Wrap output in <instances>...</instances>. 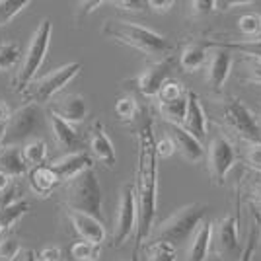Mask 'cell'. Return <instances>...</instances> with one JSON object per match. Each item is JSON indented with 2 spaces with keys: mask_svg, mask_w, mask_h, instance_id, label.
<instances>
[{
  "mask_svg": "<svg viewBox=\"0 0 261 261\" xmlns=\"http://www.w3.org/2000/svg\"><path fill=\"white\" fill-rule=\"evenodd\" d=\"M154 127L152 121H144L139 129V164L135 179V201H137V246L135 261L144 240L152 234L158 201V158L154 152Z\"/></svg>",
  "mask_w": 261,
  "mask_h": 261,
  "instance_id": "obj_1",
  "label": "cell"
},
{
  "mask_svg": "<svg viewBox=\"0 0 261 261\" xmlns=\"http://www.w3.org/2000/svg\"><path fill=\"white\" fill-rule=\"evenodd\" d=\"M101 33L117 43L129 45L133 49L146 55H160L170 49V43L162 33L139 25V23L123 22V20L106 22V25L101 28Z\"/></svg>",
  "mask_w": 261,
  "mask_h": 261,
  "instance_id": "obj_2",
  "label": "cell"
},
{
  "mask_svg": "<svg viewBox=\"0 0 261 261\" xmlns=\"http://www.w3.org/2000/svg\"><path fill=\"white\" fill-rule=\"evenodd\" d=\"M65 205L68 211L84 213L90 217L101 220L103 217V199L99 187L98 175L94 170H86L80 175L66 181L65 187Z\"/></svg>",
  "mask_w": 261,
  "mask_h": 261,
  "instance_id": "obj_3",
  "label": "cell"
},
{
  "mask_svg": "<svg viewBox=\"0 0 261 261\" xmlns=\"http://www.w3.org/2000/svg\"><path fill=\"white\" fill-rule=\"evenodd\" d=\"M208 213V207L203 203H189L185 207L177 208L170 218H166L162 224L156 228L152 236V244L156 242H166L172 246H179L181 242L193 236L197 226L205 220Z\"/></svg>",
  "mask_w": 261,
  "mask_h": 261,
  "instance_id": "obj_4",
  "label": "cell"
},
{
  "mask_svg": "<svg viewBox=\"0 0 261 261\" xmlns=\"http://www.w3.org/2000/svg\"><path fill=\"white\" fill-rule=\"evenodd\" d=\"M51 35H53V23L49 18H43L37 30L33 32L28 51L23 55L22 66L18 70V74L14 78V92L22 94L25 88L30 86V82H33V76L37 74V70L43 65L47 51H49V43H51Z\"/></svg>",
  "mask_w": 261,
  "mask_h": 261,
  "instance_id": "obj_5",
  "label": "cell"
},
{
  "mask_svg": "<svg viewBox=\"0 0 261 261\" xmlns=\"http://www.w3.org/2000/svg\"><path fill=\"white\" fill-rule=\"evenodd\" d=\"M80 70H82L80 63H68V65L59 66V68L51 70L49 74L30 82V86L23 90L22 96L28 103L43 106L47 101H51L68 82H72L80 74Z\"/></svg>",
  "mask_w": 261,
  "mask_h": 261,
  "instance_id": "obj_6",
  "label": "cell"
},
{
  "mask_svg": "<svg viewBox=\"0 0 261 261\" xmlns=\"http://www.w3.org/2000/svg\"><path fill=\"white\" fill-rule=\"evenodd\" d=\"M41 125H43L41 108L35 103H25L10 115V119L6 123V130H4L2 146H20L23 142L32 141L39 133Z\"/></svg>",
  "mask_w": 261,
  "mask_h": 261,
  "instance_id": "obj_7",
  "label": "cell"
},
{
  "mask_svg": "<svg viewBox=\"0 0 261 261\" xmlns=\"http://www.w3.org/2000/svg\"><path fill=\"white\" fill-rule=\"evenodd\" d=\"M222 117H224V123L238 135L240 139L251 142V144H261L259 123L242 99L230 98L222 108Z\"/></svg>",
  "mask_w": 261,
  "mask_h": 261,
  "instance_id": "obj_8",
  "label": "cell"
},
{
  "mask_svg": "<svg viewBox=\"0 0 261 261\" xmlns=\"http://www.w3.org/2000/svg\"><path fill=\"white\" fill-rule=\"evenodd\" d=\"M137 232V201H135V185L125 184L121 187L117 217L113 226V246L121 248L130 236Z\"/></svg>",
  "mask_w": 261,
  "mask_h": 261,
  "instance_id": "obj_9",
  "label": "cell"
},
{
  "mask_svg": "<svg viewBox=\"0 0 261 261\" xmlns=\"http://www.w3.org/2000/svg\"><path fill=\"white\" fill-rule=\"evenodd\" d=\"M236 160H238V154H236L234 144L222 135L215 137L211 142V148H208V170H211L215 184L224 185V179L230 170L234 168Z\"/></svg>",
  "mask_w": 261,
  "mask_h": 261,
  "instance_id": "obj_10",
  "label": "cell"
},
{
  "mask_svg": "<svg viewBox=\"0 0 261 261\" xmlns=\"http://www.w3.org/2000/svg\"><path fill=\"white\" fill-rule=\"evenodd\" d=\"M16 184H10L4 193H0V238L10 230L22 217L30 213V203L22 199Z\"/></svg>",
  "mask_w": 261,
  "mask_h": 261,
  "instance_id": "obj_11",
  "label": "cell"
},
{
  "mask_svg": "<svg viewBox=\"0 0 261 261\" xmlns=\"http://www.w3.org/2000/svg\"><path fill=\"white\" fill-rule=\"evenodd\" d=\"M170 74H172V59L152 63L137 76V88L144 98H156L162 86L168 82Z\"/></svg>",
  "mask_w": 261,
  "mask_h": 261,
  "instance_id": "obj_12",
  "label": "cell"
},
{
  "mask_svg": "<svg viewBox=\"0 0 261 261\" xmlns=\"http://www.w3.org/2000/svg\"><path fill=\"white\" fill-rule=\"evenodd\" d=\"M94 158L84 150H76V152H68L63 158H57L55 162L49 164L51 172L57 175L59 181H70L72 177L80 175L86 170H92Z\"/></svg>",
  "mask_w": 261,
  "mask_h": 261,
  "instance_id": "obj_13",
  "label": "cell"
},
{
  "mask_svg": "<svg viewBox=\"0 0 261 261\" xmlns=\"http://www.w3.org/2000/svg\"><path fill=\"white\" fill-rule=\"evenodd\" d=\"M49 113L63 119L68 125H78L88 117V101L80 94H68L49 106Z\"/></svg>",
  "mask_w": 261,
  "mask_h": 261,
  "instance_id": "obj_14",
  "label": "cell"
},
{
  "mask_svg": "<svg viewBox=\"0 0 261 261\" xmlns=\"http://www.w3.org/2000/svg\"><path fill=\"white\" fill-rule=\"evenodd\" d=\"M168 137H170L175 150L181 154L187 162L199 164L207 156L205 148H203V142H199L193 135H189L179 125H168Z\"/></svg>",
  "mask_w": 261,
  "mask_h": 261,
  "instance_id": "obj_15",
  "label": "cell"
},
{
  "mask_svg": "<svg viewBox=\"0 0 261 261\" xmlns=\"http://www.w3.org/2000/svg\"><path fill=\"white\" fill-rule=\"evenodd\" d=\"M68 220H70L74 232L82 238V242H90L94 246H101L106 242V238H108L106 226L98 218L84 215V213H76V211H68Z\"/></svg>",
  "mask_w": 261,
  "mask_h": 261,
  "instance_id": "obj_16",
  "label": "cell"
},
{
  "mask_svg": "<svg viewBox=\"0 0 261 261\" xmlns=\"http://www.w3.org/2000/svg\"><path fill=\"white\" fill-rule=\"evenodd\" d=\"M185 98H187V111H185V119L181 127L189 135H193L199 142H203L207 137V113H205L203 103L195 92H187Z\"/></svg>",
  "mask_w": 261,
  "mask_h": 261,
  "instance_id": "obj_17",
  "label": "cell"
},
{
  "mask_svg": "<svg viewBox=\"0 0 261 261\" xmlns=\"http://www.w3.org/2000/svg\"><path fill=\"white\" fill-rule=\"evenodd\" d=\"M90 156L96 158L98 162L106 164L108 168H113L115 162H117V154H115V146L111 139L108 137V133L103 129L101 123H96L92 127V133H90Z\"/></svg>",
  "mask_w": 261,
  "mask_h": 261,
  "instance_id": "obj_18",
  "label": "cell"
},
{
  "mask_svg": "<svg viewBox=\"0 0 261 261\" xmlns=\"http://www.w3.org/2000/svg\"><path fill=\"white\" fill-rule=\"evenodd\" d=\"M232 65H234L232 53L226 51V49H217L215 53L211 55V61H208V66H207L208 86L218 92L220 88L224 86V82L228 80Z\"/></svg>",
  "mask_w": 261,
  "mask_h": 261,
  "instance_id": "obj_19",
  "label": "cell"
},
{
  "mask_svg": "<svg viewBox=\"0 0 261 261\" xmlns=\"http://www.w3.org/2000/svg\"><path fill=\"white\" fill-rule=\"evenodd\" d=\"M238 213H230L228 217H224L217 224V232L215 234V242L220 253H232L238 250L240 236H238Z\"/></svg>",
  "mask_w": 261,
  "mask_h": 261,
  "instance_id": "obj_20",
  "label": "cell"
},
{
  "mask_svg": "<svg viewBox=\"0 0 261 261\" xmlns=\"http://www.w3.org/2000/svg\"><path fill=\"white\" fill-rule=\"evenodd\" d=\"M213 232H215V224L211 220H203L197 226V230L193 232V238L189 242L185 261H207L211 244H213Z\"/></svg>",
  "mask_w": 261,
  "mask_h": 261,
  "instance_id": "obj_21",
  "label": "cell"
},
{
  "mask_svg": "<svg viewBox=\"0 0 261 261\" xmlns=\"http://www.w3.org/2000/svg\"><path fill=\"white\" fill-rule=\"evenodd\" d=\"M47 117H49V127H51L55 142H57L63 150H66V154L76 152L78 146H80V137H78L76 129H74L72 125L65 123L63 119L55 117L53 113H47Z\"/></svg>",
  "mask_w": 261,
  "mask_h": 261,
  "instance_id": "obj_22",
  "label": "cell"
},
{
  "mask_svg": "<svg viewBox=\"0 0 261 261\" xmlns=\"http://www.w3.org/2000/svg\"><path fill=\"white\" fill-rule=\"evenodd\" d=\"M0 172L10 179L28 174V166L22 160L20 146H0Z\"/></svg>",
  "mask_w": 261,
  "mask_h": 261,
  "instance_id": "obj_23",
  "label": "cell"
},
{
  "mask_svg": "<svg viewBox=\"0 0 261 261\" xmlns=\"http://www.w3.org/2000/svg\"><path fill=\"white\" fill-rule=\"evenodd\" d=\"M61 184L57 179V175L51 172L49 166H37L30 172V187H32L33 195L37 197H49L53 193V189Z\"/></svg>",
  "mask_w": 261,
  "mask_h": 261,
  "instance_id": "obj_24",
  "label": "cell"
},
{
  "mask_svg": "<svg viewBox=\"0 0 261 261\" xmlns=\"http://www.w3.org/2000/svg\"><path fill=\"white\" fill-rule=\"evenodd\" d=\"M208 55H207V45L203 43H191L187 45L181 55H179V66L185 72H195L199 68L207 65Z\"/></svg>",
  "mask_w": 261,
  "mask_h": 261,
  "instance_id": "obj_25",
  "label": "cell"
},
{
  "mask_svg": "<svg viewBox=\"0 0 261 261\" xmlns=\"http://www.w3.org/2000/svg\"><path fill=\"white\" fill-rule=\"evenodd\" d=\"M20 150H22V160L28 166V170L43 166L47 160V144L43 139H32V141L23 142Z\"/></svg>",
  "mask_w": 261,
  "mask_h": 261,
  "instance_id": "obj_26",
  "label": "cell"
},
{
  "mask_svg": "<svg viewBox=\"0 0 261 261\" xmlns=\"http://www.w3.org/2000/svg\"><path fill=\"white\" fill-rule=\"evenodd\" d=\"M187 94V92H185ZM158 109L162 113V117L166 119L168 125H179L185 119V111H187V98H179L175 101H158Z\"/></svg>",
  "mask_w": 261,
  "mask_h": 261,
  "instance_id": "obj_27",
  "label": "cell"
},
{
  "mask_svg": "<svg viewBox=\"0 0 261 261\" xmlns=\"http://www.w3.org/2000/svg\"><path fill=\"white\" fill-rule=\"evenodd\" d=\"M203 45H217L218 49H236L242 55H250L261 59V39H246V41H207Z\"/></svg>",
  "mask_w": 261,
  "mask_h": 261,
  "instance_id": "obj_28",
  "label": "cell"
},
{
  "mask_svg": "<svg viewBox=\"0 0 261 261\" xmlns=\"http://www.w3.org/2000/svg\"><path fill=\"white\" fill-rule=\"evenodd\" d=\"M238 30L248 39H257V37H261V14H257V12L242 14L238 18Z\"/></svg>",
  "mask_w": 261,
  "mask_h": 261,
  "instance_id": "obj_29",
  "label": "cell"
},
{
  "mask_svg": "<svg viewBox=\"0 0 261 261\" xmlns=\"http://www.w3.org/2000/svg\"><path fill=\"white\" fill-rule=\"evenodd\" d=\"M22 49L18 43H2L0 45V72H8L20 63Z\"/></svg>",
  "mask_w": 261,
  "mask_h": 261,
  "instance_id": "obj_30",
  "label": "cell"
},
{
  "mask_svg": "<svg viewBox=\"0 0 261 261\" xmlns=\"http://www.w3.org/2000/svg\"><path fill=\"white\" fill-rule=\"evenodd\" d=\"M28 6H30V0H0V28L10 23Z\"/></svg>",
  "mask_w": 261,
  "mask_h": 261,
  "instance_id": "obj_31",
  "label": "cell"
},
{
  "mask_svg": "<svg viewBox=\"0 0 261 261\" xmlns=\"http://www.w3.org/2000/svg\"><path fill=\"white\" fill-rule=\"evenodd\" d=\"M70 255L74 261H98L99 246H94L90 242H76L70 248Z\"/></svg>",
  "mask_w": 261,
  "mask_h": 261,
  "instance_id": "obj_32",
  "label": "cell"
},
{
  "mask_svg": "<svg viewBox=\"0 0 261 261\" xmlns=\"http://www.w3.org/2000/svg\"><path fill=\"white\" fill-rule=\"evenodd\" d=\"M139 113V106L133 96H123L115 101V115L121 121H133Z\"/></svg>",
  "mask_w": 261,
  "mask_h": 261,
  "instance_id": "obj_33",
  "label": "cell"
},
{
  "mask_svg": "<svg viewBox=\"0 0 261 261\" xmlns=\"http://www.w3.org/2000/svg\"><path fill=\"white\" fill-rule=\"evenodd\" d=\"M22 251V244L16 236L0 238V261H14Z\"/></svg>",
  "mask_w": 261,
  "mask_h": 261,
  "instance_id": "obj_34",
  "label": "cell"
},
{
  "mask_svg": "<svg viewBox=\"0 0 261 261\" xmlns=\"http://www.w3.org/2000/svg\"><path fill=\"white\" fill-rule=\"evenodd\" d=\"M177 251L175 246L166 242H156L150 246V261H175Z\"/></svg>",
  "mask_w": 261,
  "mask_h": 261,
  "instance_id": "obj_35",
  "label": "cell"
},
{
  "mask_svg": "<svg viewBox=\"0 0 261 261\" xmlns=\"http://www.w3.org/2000/svg\"><path fill=\"white\" fill-rule=\"evenodd\" d=\"M184 96H185L184 86H181L179 82H172V80H168V82L162 86V90L158 92V96H156V98L160 99V101H175V99L184 98Z\"/></svg>",
  "mask_w": 261,
  "mask_h": 261,
  "instance_id": "obj_36",
  "label": "cell"
},
{
  "mask_svg": "<svg viewBox=\"0 0 261 261\" xmlns=\"http://www.w3.org/2000/svg\"><path fill=\"white\" fill-rule=\"evenodd\" d=\"M255 246H257V228L253 226V228L250 230V234H248V242H246L244 250H242V253H240L238 261L253 259V255H255Z\"/></svg>",
  "mask_w": 261,
  "mask_h": 261,
  "instance_id": "obj_37",
  "label": "cell"
},
{
  "mask_svg": "<svg viewBox=\"0 0 261 261\" xmlns=\"http://www.w3.org/2000/svg\"><path fill=\"white\" fill-rule=\"evenodd\" d=\"M154 152H156V158H170L175 152L174 144H172L168 135L162 137L160 141H154Z\"/></svg>",
  "mask_w": 261,
  "mask_h": 261,
  "instance_id": "obj_38",
  "label": "cell"
},
{
  "mask_svg": "<svg viewBox=\"0 0 261 261\" xmlns=\"http://www.w3.org/2000/svg\"><path fill=\"white\" fill-rule=\"evenodd\" d=\"M113 6H117L119 10L125 12H146L148 10V4L144 0H115L111 2Z\"/></svg>",
  "mask_w": 261,
  "mask_h": 261,
  "instance_id": "obj_39",
  "label": "cell"
},
{
  "mask_svg": "<svg viewBox=\"0 0 261 261\" xmlns=\"http://www.w3.org/2000/svg\"><path fill=\"white\" fill-rule=\"evenodd\" d=\"M246 63H248V68H250V80L255 82V84H261V59L246 55Z\"/></svg>",
  "mask_w": 261,
  "mask_h": 261,
  "instance_id": "obj_40",
  "label": "cell"
},
{
  "mask_svg": "<svg viewBox=\"0 0 261 261\" xmlns=\"http://www.w3.org/2000/svg\"><path fill=\"white\" fill-rule=\"evenodd\" d=\"M191 12L195 16H201V14H211L215 10V0H193L191 4Z\"/></svg>",
  "mask_w": 261,
  "mask_h": 261,
  "instance_id": "obj_41",
  "label": "cell"
},
{
  "mask_svg": "<svg viewBox=\"0 0 261 261\" xmlns=\"http://www.w3.org/2000/svg\"><path fill=\"white\" fill-rule=\"evenodd\" d=\"M148 10L156 12V14H168L175 6L174 0H148Z\"/></svg>",
  "mask_w": 261,
  "mask_h": 261,
  "instance_id": "obj_42",
  "label": "cell"
},
{
  "mask_svg": "<svg viewBox=\"0 0 261 261\" xmlns=\"http://www.w3.org/2000/svg\"><path fill=\"white\" fill-rule=\"evenodd\" d=\"M101 4H106V2H103V0H88V2H80V4H78V20L84 18V16H88V14H92V12H96Z\"/></svg>",
  "mask_w": 261,
  "mask_h": 261,
  "instance_id": "obj_43",
  "label": "cell"
},
{
  "mask_svg": "<svg viewBox=\"0 0 261 261\" xmlns=\"http://www.w3.org/2000/svg\"><path fill=\"white\" fill-rule=\"evenodd\" d=\"M248 162L251 168H255L257 172H261V144H253L248 152Z\"/></svg>",
  "mask_w": 261,
  "mask_h": 261,
  "instance_id": "obj_44",
  "label": "cell"
},
{
  "mask_svg": "<svg viewBox=\"0 0 261 261\" xmlns=\"http://www.w3.org/2000/svg\"><path fill=\"white\" fill-rule=\"evenodd\" d=\"M37 259H45V261H61L63 259V253L59 248H55V246H49V248H45L41 253H39V257Z\"/></svg>",
  "mask_w": 261,
  "mask_h": 261,
  "instance_id": "obj_45",
  "label": "cell"
},
{
  "mask_svg": "<svg viewBox=\"0 0 261 261\" xmlns=\"http://www.w3.org/2000/svg\"><path fill=\"white\" fill-rule=\"evenodd\" d=\"M253 4L251 0H232V2H215V10L226 12L230 8H236V6H250Z\"/></svg>",
  "mask_w": 261,
  "mask_h": 261,
  "instance_id": "obj_46",
  "label": "cell"
},
{
  "mask_svg": "<svg viewBox=\"0 0 261 261\" xmlns=\"http://www.w3.org/2000/svg\"><path fill=\"white\" fill-rule=\"evenodd\" d=\"M12 111L8 108V103L4 101V99H0V125H6L8 119H10Z\"/></svg>",
  "mask_w": 261,
  "mask_h": 261,
  "instance_id": "obj_47",
  "label": "cell"
},
{
  "mask_svg": "<svg viewBox=\"0 0 261 261\" xmlns=\"http://www.w3.org/2000/svg\"><path fill=\"white\" fill-rule=\"evenodd\" d=\"M251 217H253V222H255V228L261 234V211H257L253 205H251Z\"/></svg>",
  "mask_w": 261,
  "mask_h": 261,
  "instance_id": "obj_48",
  "label": "cell"
},
{
  "mask_svg": "<svg viewBox=\"0 0 261 261\" xmlns=\"http://www.w3.org/2000/svg\"><path fill=\"white\" fill-rule=\"evenodd\" d=\"M10 184H12L10 177H8L6 174H2V172H0V193H4V191L8 189V185H10Z\"/></svg>",
  "mask_w": 261,
  "mask_h": 261,
  "instance_id": "obj_49",
  "label": "cell"
},
{
  "mask_svg": "<svg viewBox=\"0 0 261 261\" xmlns=\"http://www.w3.org/2000/svg\"><path fill=\"white\" fill-rule=\"evenodd\" d=\"M253 197H255V201L261 205V179L253 184Z\"/></svg>",
  "mask_w": 261,
  "mask_h": 261,
  "instance_id": "obj_50",
  "label": "cell"
},
{
  "mask_svg": "<svg viewBox=\"0 0 261 261\" xmlns=\"http://www.w3.org/2000/svg\"><path fill=\"white\" fill-rule=\"evenodd\" d=\"M35 257H37V255H35V253L30 250V251H25V255H23V261H35Z\"/></svg>",
  "mask_w": 261,
  "mask_h": 261,
  "instance_id": "obj_51",
  "label": "cell"
},
{
  "mask_svg": "<svg viewBox=\"0 0 261 261\" xmlns=\"http://www.w3.org/2000/svg\"><path fill=\"white\" fill-rule=\"evenodd\" d=\"M4 130H6V125H0V146L4 142Z\"/></svg>",
  "mask_w": 261,
  "mask_h": 261,
  "instance_id": "obj_52",
  "label": "cell"
},
{
  "mask_svg": "<svg viewBox=\"0 0 261 261\" xmlns=\"http://www.w3.org/2000/svg\"><path fill=\"white\" fill-rule=\"evenodd\" d=\"M35 261H45V259H37V257H35Z\"/></svg>",
  "mask_w": 261,
  "mask_h": 261,
  "instance_id": "obj_53",
  "label": "cell"
},
{
  "mask_svg": "<svg viewBox=\"0 0 261 261\" xmlns=\"http://www.w3.org/2000/svg\"><path fill=\"white\" fill-rule=\"evenodd\" d=\"M259 127H261V123H259Z\"/></svg>",
  "mask_w": 261,
  "mask_h": 261,
  "instance_id": "obj_54",
  "label": "cell"
}]
</instances>
